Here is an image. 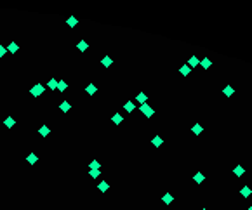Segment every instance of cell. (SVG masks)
I'll use <instances>...</instances> for the list:
<instances>
[{"instance_id":"6da1fadb","label":"cell","mask_w":252,"mask_h":210,"mask_svg":"<svg viewBox=\"0 0 252 210\" xmlns=\"http://www.w3.org/2000/svg\"><path fill=\"white\" fill-rule=\"evenodd\" d=\"M139 109H141V111L144 113V116H148V118H150V116H153V113H155V111H153V108H150L146 103H144V104H141V106H139Z\"/></svg>"},{"instance_id":"7a4b0ae2","label":"cell","mask_w":252,"mask_h":210,"mask_svg":"<svg viewBox=\"0 0 252 210\" xmlns=\"http://www.w3.org/2000/svg\"><path fill=\"white\" fill-rule=\"evenodd\" d=\"M42 92H43V87H42V85H40V83H37V85H35V87H33V89H31V94H33V96H35V97H38V96H40V94H42Z\"/></svg>"},{"instance_id":"3957f363","label":"cell","mask_w":252,"mask_h":210,"mask_svg":"<svg viewBox=\"0 0 252 210\" xmlns=\"http://www.w3.org/2000/svg\"><path fill=\"white\" fill-rule=\"evenodd\" d=\"M198 64H200V59H198L197 56H191L190 61H188V66H190V68H195V66H198Z\"/></svg>"},{"instance_id":"277c9868","label":"cell","mask_w":252,"mask_h":210,"mask_svg":"<svg viewBox=\"0 0 252 210\" xmlns=\"http://www.w3.org/2000/svg\"><path fill=\"white\" fill-rule=\"evenodd\" d=\"M233 174H235V176H237V177H242V176H244V174H245V169H244V167H242V165H237V167H235V169H233Z\"/></svg>"},{"instance_id":"5b68a950","label":"cell","mask_w":252,"mask_h":210,"mask_svg":"<svg viewBox=\"0 0 252 210\" xmlns=\"http://www.w3.org/2000/svg\"><path fill=\"white\" fill-rule=\"evenodd\" d=\"M240 195H242L244 198H249V196L252 195V189L249 188V186H244V188L240 189Z\"/></svg>"},{"instance_id":"8992f818","label":"cell","mask_w":252,"mask_h":210,"mask_svg":"<svg viewBox=\"0 0 252 210\" xmlns=\"http://www.w3.org/2000/svg\"><path fill=\"white\" fill-rule=\"evenodd\" d=\"M191 130H193V134H195V136H200V134L204 132V127H202L200 123H195V125L191 127Z\"/></svg>"},{"instance_id":"52a82bcc","label":"cell","mask_w":252,"mask_h":210,"mask_svg":"<svg viewBox=\"0 0 252 210\" xmlns=\"http://www.w3.org/2000/svg\"><path fill=\"white\" fill-rule=\"evenodd\" d=\"M233 92H235V90H233V87H231V85H226V87L223 89V94H224L226 97H231V96H233Z\"/></svg>"},{"instance_id":"ba28073f","label":"cell","mask_w":252,"mask_h":210,"mask_svg":"<svg viewBox=\"0 0 252 210\" xmlns=\"http://www.w3.org/2000/svg\"><path fill=\"white\" fill-rule=\"evenodd\" d=\"M37 160H38V156H37L35 153H30V155L26 156V162H28L30 165H33V163H37Z\"/></svg>"},{"instance_id":"9c48e42d","label":"cell","mask_w":252,"mask_h":210,"mask_svg":"<svg viewBox=\"0 0 252 210\" xmlns=\"http://www.w3.org/2000/svg\"><path fill=\"white\" fill-rule=\"evenodd\" d=\"M200 64H202V68H204V70H209L212 63H211V59H209V57H204V59L200 61Z\"/></svg>"},{"instance_id":"30bf717a","label":"cell","mask_w":252,"mask_h":210,"mask_svg":"<svg viewBox=\"0 0 252 210\" xmlns=\"http://www.w3.org/2000/svg\"><path fill=\"white\" fill-rule=\"evenodd\" d=\"M146 99H148V97H146V94H143V92H139V94L136 96V101H137L139 104H144V103H146Z\"/></svg>"},{"instance_id":"8fae6325","label":"cell","mask_w":252,"mask_h":210,"mask_svg":"<svg viewBox=\"0 0 252 210\" xmlns=\"http://www.w3.org/2000/svg\"><path fill=\"white\" fill-rule=\"evenodd\" d=\"M151 144L158 148V146H162V144H164V139H162L160 136H157V137H153V139H151Z\"/></svg>"},{"instance_id":"7c38bea8","label":"cell","mask_w":252,"mask_h":210,"mask_svg":"<svg viewBox=\"0 0 252 210\" xmlns=\"http://www.w3.org/2000/svg\"><path fill=\"white\" fill-rule=\"evenodd\" d=\"M204 179H205V176H204L202 172H198V174H195V176H193V181H195L197 184H200V182H204Z\"/></svg>"},{"instance_id":"4fadbf2b","label":"cell","mask_w":252,"mask_h":210,"mask_svg":"<svg viewBox=\"0 0 252 210\" xmlns=\"http://www.w3.org/2000/svg\"><path fill=\"white\" fill-rule=\"evenodd\" d=\"M108 188H110V186H108V182H106V181H101V182H99V186H97V189H99L101 193H106V191H108Z\"/></svg>"},{"instance_id":"5bb4252c","label":"cell","mask_w":252,"mask_h":210,"mask_svg":"<svg viewBox=\"0 0 252 210\" xmlns=\"http://www.w3.org/2000/svg\"><path fill=\"white\" fill-rule=\"evenodd\" d=\"M162 200H164V203H167V205H171V203H172V202H174V196H172V195H171V193H165V195H164V198H162Z\"/></svg>"},{"instance_id":"9a60e30c","label":"cell","mask_w":252,"mask_h":210,"mask_svg":"<svg viewBox=\"0 0 252 210\" xmlns=\"http://www.w3.org/2000/svg\"><path fill=\"white\" fill-rule=\"evenodd\" d=\"M111 120H113V123H115V125H120V123H122V120H124V118H122V115H120V113H115V115H113V118H111Z\"/></svg>"},{"instance_id":"2e32d148","label":"cell","mask_w":252,"mask_h":210,"mask_svg":"<svg viewBox=\"0 0 252 210\" xmlns=\"http://www.w3.org/2000/svg\"><path fill=\"white\" fill-rule=\"evenodd\" d=\"M179 73H181V75H184V76H188V75H190V66H188V64L181 66V68H179Z\"/></svg>"},{"instance_id":"e0dca14e","label":"cell","mask_w":252,"mask_h":210,"mask_svg":"<svg viewBox=\"0 0 252 210\" xmlns=\"http://www.w3.org/2000/svg\"><path fill=\"white\" fill-rule=\"evenodd\" d=\"M85 92H87L89 96H92V94H96V85H92V83H89V85L85 87Z\"/></svg>"},{"instance_id":"ac0fdd59","label":"cell","mask_w":252,"mask_h":210,"mask_svg":"<svg viewBox=\"0 0 252 210\" xmlns=\"http://www.w3.org/2000/svg\"><path fill=\"white\" fill-rule=\"evenodd\" d=\"M134 108H136V106H134V103H132V101H127V103H125V106H124V109H125V111H129V113H130V111H134Z\"/></svg>"},{"instance_id":"d6986e66","label":"cell","mask_w":252,"mask_h":210,"mask_svg":"<svg viewBox=\"0 0 252 210\" xmlns=\"http://www.w3.org/2000/svg\"><path fill=\"white\" fill-rule=\"evenodd\" d=\"M61 111H64V113L70 111V103H68V101H63V103H61Z\"/></svg>"},{"instance_id":"ffe728a7","label":"cell","mask_w":252,"mask_h":210,"mask_svg":"<svg viewBox=\"0 0 252 210\" xmlns=\"http://www.w3.org/2000/svg\"><path fill=\"white\" fill-rule=\"evenodd\" d=\"M49 132H50V129H49V127H45V125H43V127H40V136H43V137H45V136H49Z\"/></svg>"},{"instance_id":"44dd1931","label":"cell","mask_w":252,"mask_h":210,"mask_svg":"<svg viewBox=\"0 0 252 210\" xmlns=\"http://www.w3.org/2000/svg\"><path fill=\"white\" fill-rule=\"evenodd\" d=\"M89 167H90V170H99V162L97 160H92Z\"/></svg>"},{"instance_id":"7402d4cb","label":"cell","mask_w":252,"mask_h":210,"mask_svg":"<svg viewBox=\"0 0 252 210\" xmlns=\"http://www.w3.org/2000/svg\"><path fill=\"white\" fill-rule=\"evenodd\" d=\"M68 26H77V23H78V19L77 17H68Z\"/></svg>"},{"instance_id":"603a6c76","label":"cell","mask_w":252,"mask_h":210,"mask_svg":"<svg viewBox=\"0 0 252 210\" xmlns=\"http://www.w3.org/2000/svg\"><path fill=\"white\" fill-rule=\"evenodd\" d=\"M111 63H113V61H111V57H108V56H106V57H103V66H106V68H108V66H111Z\"/></svg>"},{"instance_id":"cb8c5ba5","label":"cell","mask_w":252,"mask_h":210,"mask_svg":"<svg viewBox=\"0 0 252 210\" xmlns=\"http://www.w3.org/2000/svg\"><path fill=\"white\" fill-rule=\"evenodd\" d=\"M66 87H68V85H66V82H63V80H59V82H57V89H59V90H66Z\"/></svg>"},{"instance_id":"d4e9b609","label":"cell","mask_w":252,"mask_h":210,"mask_svg":"<svg viewBox=\"0 0 252 210\" xmlns=\"http://www.w3.org/2000/svg\"><path fill=\"white\" fill-rule=\"evenodd\" d=\"M5 127H9V129H10V127H14V118H10V116H9V118H5Z\"/></svg>"},{"instance_id":"484cf974","label":"cell","mask_w":252,"mask_h":210,"mask_svg":"<svg viewBox=\"0 0 252 210\" xmlns=\"http://www.w3.org/2000/svg\"><path fill=\"white\" fill-rule=\"evenodd\" d=\"M9 52H17V45H16L14 42H12V43L9 45Z\"/></svg>"},{"instance_id":"4316f807","label":"cell","mask_w":252,"mask_h":210,"mask_svg":"<svg viewBox=\"0 0 252 210\" xmlns=\"http://www.w3.org/2000/svg\"><path fill=\"white\" fill-rule=\"evenodd\" d=\"M78 49H80V50L84 52V50L87 49V43H85V42H80V43H78Z\"/></svg>"},{"instance_id":"83f0119b","label":"cell","mask_w":252,"mask_h":210,"mask_svg":"<svg viewBox=\"0 0 252 210\" xmlns=\"http://www.w3.org/2000/svg\"><path fill=\"white\" fill-rule=\"evenodd\" d=\"M90 177H92V179L99 177V170H90Z\"/></svg>"},{"instance_id":"f1b7e54d","label":"cell","mask_w":252,"mask_h":210,"mask_svg":"<svg viewBox=\"0 0 252 210\" xmlns=\"http://www.w3.org/2000/svg\"><path fill=\"white\" fill-rule=\"evenodd\" d=\"M49 87H50V89H56V87H57V82H56V80H50V82H49Z\"/></svg>"},{"instance_id":"f546056e","label":"cell","mask_w":252,"mask_h":210,"mask_svg":"<svg viewBox=\"0 0 252 210\" xmlns=\"http://www.w3.org/2000/svg\"><path fill=\"white\" fill-rule=\"evenodd\" d=\"M2 54H5V49H3V45H0V56Z\"/></svg>"},{"instance_id":"4dcf8cb0","label":"cell","mask_w":252,"mask_h":210,"mask_svg":"<svg viewBox=\"0 0 252 210\" xmlns=\"http://www.w3.org/2000/svg\"><path fill=\"white\" fill-rule=\"evenodd\" d=\"M249 210H252V203H251V207H249Z\"/></svg>"},{"instance_id":"1f68e13d","label":"cell","mask_w":252,"mask_h":210,"mask_svg":"<svg viewBox=\"0 0 252 210\" xmlns=\"http://www.w3.org/2000/svg\"><path fill=\"white\" fill-rule=\"evenodd\" d=\"M202 210H207V209H202Z\"/></svg>"}]
</instances>
